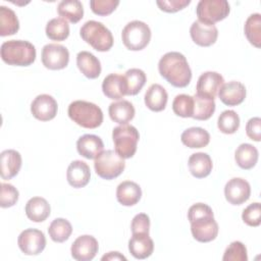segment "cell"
<instances>
[{"instance_id":"4dcf8cb0","label":"cell","mask_w":261,"mask_h":261,"mask_svg":"<svg viewBox=\"0 0 261 261\" xmlns=\"http://www.w3.org/2000/svg\"><path fill=\"white\" fill-rule=\"evenodd\" d=\"M58 14L72 23L79 22L84 16V7L79 0H63L57 6Z\"/></svg>"},{"instance_id":"e0dca14e","label":"cell","mask_w":261,"mask_h":261,"mask_svg":"<svg viewBox=\"0 0 261 261\" xmlns=\"http://www.w3.org/2000/svg\"><path fill=\"white\" fill-rule=\"evenodd\" d=\"M220 101L227 106H237L246 98V87L237 81L225 83L218 91Z\"/></svg>"},{"instance_id":"f6af8a7d","label":"cell","mask_w":261,"mask_h":261,"mask_svg":"<svg viewBox=\"0 0 261 261\" xmlns=\"http://www.w3.org/2000/svg\"><path fill=\"white\" fill-rule=\"evenodd\" d=\"M191 3L190 0H158L156 4L158 7L165 12L173 13L184 9Z\"/></svg>"},{"instance_id":"ffe728a7","label":"cell","mask_w":261,"mask_h":261,"mask_svg":"<svg viewBox=\"0 0 261 261\" xmlns=\"http://www.w3.org/2000/svg\"><path fill=\"white\" fill-rule=\"evenodd\" d=\"M129 253L136 259H146L150 257L154 251V242L149 233H133L128 241Z\"/></svg>"},{"instance_id":"9a60e30c","label":"cell","mask_w":261,"mask_h":261,"mask_svg":"<svg viewBox=\"0 0 261 261\" xmlns=\"http://www.w3.org/2000/svg\"><path fill=\"white\" fill-rule=\"evenodd\" d=\"M223 84L224 79L220 73L216 71H206L198 79L196 94L214 99Z\"/></svg>"},{"instance_id":"83f0119b","label":"cell","mask_w":261,"mask_h":261,"mask_svg":"<svg viewBox=\"0 0 261 261\" xmlns=\"http://www.w3.org/2000/svg\"><path fill=\"white\" fill-rule=\"evenodd\" d=\"M145 104L146 106L155 112L162 111L165 109L168 95L166 90L159 84L151 85L145 94Z\"/></svg>"},{"instance_id":"484cf974","label":"cell","mask_w":261,"mask_h":261,"mask_svg":"<svg viewBox=\"0 0 261 261\" xmlns=\"http://www.w3.org/2000/svg\"><path fill=\"white\" fill-rule=\"evenodd\" d=\"M51 212L48 201L42 197H33L25 204V214L28 218L34 222H42L46 220Z\"/></svg>"},{"instance_id":"8992f818","label":"cell","mask_w":261,"mask_h":261,"mask_svg":"<svg viewBox=\"0 0 261 261\" xmlns=\"http://www.w3.org/2000/svg\"><path fill=\"white\" fill-rule=\"evenodd\" d=\"M140 139L138 129L129 124H121L113 128L112 140L115 152L123 159L132 158Z\"/></svg>"},{"instance_id":"603a6c76","label":"cell","mask_w":261,"mask_h":261,"mask_svg":"<svg viewBox=\"0 0 261 261\" xmlns=\"http://www.w3.org/2000/svg\"><path fill=\"white\" fill-rule=\"evenodd\" d=\"M142 197L141 187L130 180H124L117 186L116 199L123 206L136 205Z\"/></svg>"},{"instance_id":"8fae6325","label":"cell","mask_w":261,"mask_h":261,"mask_svg":"<svg viewBox=\"0 0 261 261\" xmlns=\"http://www.w3.org/2000/svg\"><path fill=\"white\" fill-rule=\"evenodd\" d=\"M20 251L25 255H39L46 247V238L43 231L36 228H27L17 239Z\"/></svg>"},{"instance_id":"4fadbf2b","label":"cell","mask_w":261,"mask_h":261,"mask_svg":"<svg viewBox=\"0 0 261 261\" xmlns=\"http://www.w3.org/2000/svg\"><path fill=\"white\" fill-rule=\"evenodd\" d=\"M99 250L98 241L89 234L80 236L71 245L70 252L73 259L77 261H90L95 258Z\"/></svg>"},{"instance_id":"3957f363","label":"cell","mask_w":261,"mask_h":261,"mask_svg":"<svg viewBox=\"0 0 261 261\" xmlns=\"http://www.w3.org/2000/svg\"><path fill=\"white\" fill-rule=\"evenodd\" d=\"M1 58L9 65L29 66L36 60V48L29 41L9 40L1 45Z\"/></svg>"},{"instance_id":"7402d4cb","label":"cell","mask_w":261,"mask_h":261,"mask_svg":"<svg viewBox=\"0 0 261 261\" xmlns=\"http://www.w3.org/2000/svg\"><path fill=\"white\" fill-rule=\"evenodd\" d=\"M104 149L103 141L96 135H84L76 141L79 154L87 159H95Z\"/></svg>"},{"instance_id":"5b68a950","label":"cell","mask_w":261,"mask_h":261,"mask_svg":"<svg viewBox=\"0 0 261 261\" xmlns=\"http://www.w3.org/2000/svg\"><path fill=\"white\" fill-rule=\"evenodd\" d=\"M80 35L86 43L99 52L109 51L113 46L111 32L100 21H86L80 30Z\"/></svg>"},{"instance_id":"e575fe53","label":"cell","mask_w":261,"mask_h":261,"mask_svg":"<svg viewBox=\"0 0 261 261\" xmlns=\"http://www.w3.org/2000/svg\"><path fill=\"white\" fill-rule=\"evenodd\" d=\"M244 31L248 41L256 48H260L261 47V14L260 13L251 14L245 22Z\"/></svg>"},{"instance_id":"ee69618b","label":"cell","mask_w":261,"mask_h":261,"mask_svg":"<svg viewBox=\"0 0 261 261\" xmlns=\"http://www.w3.org/2000/svg\"><path fill=\"white\" fill-rule=\"evenodd\" d=\"M132 233H149L150 230V218L145 213L137 214L130 224Z\"/></svg>"},{"instance_id":"f546056e","label":"cell","mask_w":261,"mask_h":261,"mask_svg":"<svg viewBox=\"0 0 261 261\" xmlns=\"http://www.w3.org/2000/svg\"><path fill=\"white\" fill-rule=\"evenodd\" d=\"M258 150L251 144H241L234 152V160L242 169L253 168L258 161Z\"/></svg>"},{"instance_id":"7c38bea8","label":"cell","mask_w":261,"mask_h":261,"mask_svg":"<svg viewBox=\"0 0 261 261\" xmlns=\"http://www.w3.org/2000/svg\"><path fill=\"white\" fill-rule=\"evenodd\" d=\"M58 110L56 100L48 94L38 95L31 104V112L35 118L41 121L53 119Z\"/></svg>"},{"instance_id":"d590c367","label":"cell","mask_w":261,"mask_h":261,"mask_svg":"<svg viewBox=\"0 0 261 261\" xmlns=\"http://www.w3.org/2000/svg\"><path fill=\"white\" fill-rule=\"evenodd\" d=\"M46 36L52 41H64L69 36V24L62 17L50 19L46 25Z\"/></svg>"},{"instance_id":"4316f807","label":"cell","mask_w":261,"mask_h":261,"mask_svg":"<svg viewBox=\"0 0 261 261\" xmlns=\"http://www.w3.org/2000/svg\"><path fill=\"white\" fill-rule=\"evenodd\" d=\"M108 113L110 118L116 122L121 124H127L135 117V107L127 100H119L116 102H112L108 107Z\"/></svg>"},{"instance_id":"1f68e13d","label":"cell","mask_w":261,"mask_h":261,"mask_svg":"<svg viewBox=\"0 0 261 261\" xmlns=\"http://www.w3.org/2000/svg\"><path fill=\"white\" fill-rule=\"evenodd\" d=\"M193 97L194 101V111L193 118L197 120H207L209 119L215 111V102L214 99L200 96L195 94Z\"/></svg>"},{"instance_id":"7dc6e473","label":"cell","mask_w":261,"mask_h":261,"mask_svg":"<svg viewBox=\"0 0 261 261\" xmlns=\"http://www.w3.org/2000/svg\"><path fill=\"white\" fill-rule=\"evenodd\" d=\"M102 261H105V260H123L125 261L126 258L121 255L119 252H109L108 254L104 255L102 258H101Z\"/></svg>"},{"instance_id":"6da1fadb","label":"cell","mask_w":261,"mask_h":261,"mask_svg":"<svg viewBox=\"0 0 261 261\" xmlns=\"http://www.w3.org/2000/svg\"><path fill=\"white\" fill-rule=\"evenodd\" d=\"M188 219L191 223V231L194 239L200 243H208L216 239L218 224L210 206L204 203L192 205L188 211Z\"/></svg>"},{"instance_id":"74e56055","label":"cell","mask_w":261,"mask_h":261,"mask_svg":"<svg viewBox=\"0 0 261 261\" xmlns=\"http://www.w3.org/2000/svg\"><path fill=\"white\" fill-rule=\"evenodd\" d=\"M217 126L223 134H234L240 127V117L233 110H224L218 116Z\"/></svg>"},{"instance_id":"30bf717a","label":"cell","mask_w":261,"mask_h":261,"mask_svg":"<svg viewBox=\"0 0 261 261\" xmlns=\"http://www.w3.org/2000/svg\"><path fill=\"white\" fill-rule=\"evenodd\" d=\"M41 59L46 68L59 70L67 66L69 61V52L63 45L51 43L43 47Z\"/></svg>"},{"instance_id":"ab89813d","label":"cell","mask_w":261,"mask_h":261,"mask_svg":"<svg viewBox=\"0 0 261 261\" xmlns=\"http://www.w3.org/2000/svg\"><path fill=\"white\" fill-rule=\"evenodd\" d=\"M223 261H247L248 254L246 246L239 241L230 243V245L225 249L222 257Z\"/></svg>"},{"instance_id":"d6a6232c","label":"cell","mask_w":261,"mask_h":261,"mask_svg":"<svg viewBox=\"0 0 261 261\" xmlns=\"http://www.w3.org/2000/svg\"><path fill=\"white\" fill-rule=\"evenodd\" d=\"M19 30V21L15 12L1 5L0 6V36L6 37L17 33Z\"/></svg>"},{"instance_id":"bcb514c9","label":"cell","mask_w":261,"mask_h":261,"mask_svg":"<svg viewBox=\"0 0 261 261\" xmlns=\"http://www.w3.org/2000/svg\"><path fill=\"white\" fill-rule=\"evenodd\" d=\"M246 133L247 136L255 141L260 142L261 140V118L260 117H252L248 120L246 124Z\"/></svg>"},{"instance_id":"5bb4252c","label":"cell","mask_w":261,"mask_h":261,"mask_svg":"<svg viewBox=\"0 0 261 261\" xmlns=\"http://www.w3.org/2000/svg\"><path fill=\"white\" fill-rule=\"evenodd\" d=\"M251 195L250 184L242 177L229 179L224 187V196L231 205H241L248 201Z\"/></svg>"},{"instance_id":"2e32d148","label":"cell","mask_w":261,"mask_h":261,"mask_svg":"<svg viewBox=\"0 0 261 261\" xmlns=\"http://www.w3.org/2000/svg\"><path fill=\"white\" fill-rule=\"evenodd\" d=\"M190 35L195 44L201 47H209L216 42L218 30L215 24H208L196 20L190 28Z\"/></svg>"},{"instance_id":"9c48e42d","label":"cell","mask_w":261,"mask_h":261,"mask_svg":"<svg viewBox=\"0 0 261 261\" xmlns=\"http://www.w3.org/2000/svg\"><path fill=\"white\" fill-rule=\"evenodd\" d=\"M230 11L226 0H200L196 7L198 20L208 24H214L224 19Z\"/></svg>"},{"instance_id":"d6986e66","label":"cell","mask_w":261,"mask_h":261,"mask_svg":"<svg viewBox=\"0 0 261 261\" xmlns=\"http://www.w3.org/2000/svg\"><path fill=\"white\" fill-rule=\"evenodd\" d=\"M91 170L86 162L82 160H74L68 165L66 178L71 187L75 189L84 188L89 184Z\"/></svg>"},{"instance_id":"b9f144b4","label":"cell","mask_w":261,"mask_h":261,"mask_svg":"<svg viewBox=\"0 0 261 261\" xmlns=\"http://www.w3.org/2000/svg\"><path fill=\"white\" fill-rule=\"evenodd\" d=\"M242 219L249 226H259L261 223L260 203L255 202L245 208L242 213Z\"/></svg>"},{"instance_id":"ac0fdd59","label":"cell","mask_w":261,"mask_h":261,"mask_svg":"<svg viewBox=\"0 0 261 261\" xmlns=\"http://www.w3.org/2000/svg\"><path fill=\"white\" fill-rule=\"evenodd\" d=\"M102 91L104 95L112 100H119L127 94V85L124 75L110 73L103 80Z\"/></svg>"},{"instance_id":"60d3db41","label":"cell","mask_w":261,"mask_h":261,"mask_svg":"<svg viewBox=\"0 0 261 261\" xmlns=\"http://www.w3.org/2000/svg\"><path fill=\"white\" fill-rule=\"evenodd\" d=\"M19 193L16 188L10 184H1V194H0V206L2 208H8L16 204L18 201Z\"/></svg>"},{"instance_id":"7bdbcfd3","label":"cell","mask_w":261,"mask_h":261,"mask_svg":"<svg viewBox=\"0 0 261 261\" xmlns=\"http://www.w3.org/2000/svg\"><path fill=\"white\" fill-rule=\"evenodd\" d=\"M119 5L118 0H91L90 7L92 11L101 16L109 15Z\"/></svg>"},{"instance_id":"f35d334b","label":"cell","mask_w":261,"mask_h":261,"mask_svg":"<svg viewBox=\"0 0 261 261\" xmlns=\"http://www.w3.org/2000/svg\"><path fill=\"white\" fill-rule=\"evenodd\" d=\"M173 112L180 117H192L194 111L193 97L187 94H179L175 96L172 102Z\"/></svg>"},{"instance_id":"277c9868","label":"cell","mask_w":261,"mask_h":261,"mask_svg":"<svg viewBox=\"0 0 261 261\" xmlns=\"http://www.w3.org/2000/svg\"><path fill=\"white\" fill-rule=\"evenodd\" d=\"M67 113L73 122L85 128H96L103 122L101 108L92 102L84 100L73 101L69 104Z\"/></svg>"},{"instance_id":"44dd1931","label":"cell","mask_w":261,"mask_h":261,"mask_svg":"<svg viewBox=\"0 0 261 261\" xmlns=\"http://www.w3.org/2000/svg\"><path fill=\"white\" fill-rule=\"evenodd\" d=\"M1 169L0 174L3 179H10L14 177L21 167V155L13 149L4 150L0 154Z\"/></svg>"},{"instance_id":"f1b7e54d","label":"cell","mask_w":261,"mask_h":261,"mask_svg":"<svg viewBox=\"0 0 261 261\" xmlns=\"http://www.w3.org/2000/svg\"><path fill=\"white\" fill-rule=\"evenodd\" d=\"M180 140L181 143L189 148H203L209 144L210 135L202 127L193 126L184 130L180 136Z\"/></svg>"},{"instance_id":"8d00e7d4","label":"cell","mask_w":261,"mask_h":261,"mask_svg":"<svg viewBox=\"0 0 261 261\" xmlns=\"http://www.w3.org/2000/svg\"><path fill=\"white\" fill-rule=\"evenodd\" d=\"M124 77L127 85L126 95H129V96L137 95L142 90V88L144 87L147 81L146 73L140 68H130L126 70Z\"/></svg>"},{"instance_id":"cb8c5ba5","label":"cell","mask_w":261,"mask_h":261,"mask_svg":"<svg viewBox=\"0 0 261 261\" xmlns=\"http://www.w3.org/2000/svg\"><path fill=\"white\" fill-rule=\"evenodd\" d=\"M76 65L81 72L88 79H97L101 73V63L99 59L88 51L77 53Z\"/></svg>"},{"instance_id":"836d02e7","label":"cell","mask_w":261,"mask_h":261,"mask_svg":"<svg viewBox=\"0 0 261 261\" xmlns=\"http://www.w3.org/2000/svg\"><path fill=\"white\" fill-rule=\"evenodd\" d=\"M71 232L72 226L70 222L64 218L54 219L48 227V233L51 240L55 243H63L67 241Z\"/></svg>"},{"instance_id":"d4e9b609","label":"cell","mask_w":261,"mask_h":261,"mask_svg":"<svg viewBox=\"0 0 261 261\" xmlns=\"http://www.w3.org/2000/svg\"><path fill=\"white\" fill-rule=\"evenodd\" d=\"M190 172L196 178H203L210 174L212 171L213 163L207 153L198 152L190 156L188 161Z\"/></svg>"},{"instance_id":"7a4b0ae2","label":"cell","mask_w":261,"mask_h":261,"mask_svg":"<svg viewBox=\"0 0 261 261\" xmlns=\"http://www.w3.org/2000/svg\"><path fill=\"white\" fill-rule=\"evenodd\" d=\"M159 73L175 88L187 87L192 80V70L187 58L179 52H167L158 63Z\"/></svg>"},{"instance_id":"ba28073f","label":"cell","mask_w":261,"mask_h":261,"mask_svg":"<svg viewBox=\"0 0 261 261\" xmlns=\"http://www.w3.org/2000/svg\"><path fill=\"white\" fill-rule=\"evenodd\" d=\"M96 173L104 179H113L120 175L125 168L124 159L121 158L115 151H102L94 161Z\"/></svg>"},{"instance_id":"52a82bcc","label":"cell","mask_w":261,"mask_h":261,"mask_svg":"<svg viewBox=\"0 0 261 261\" xmlns=\"http://www.w3.org/2000/svg\"><path fill=\"white\" fill-rule=\"evenodd\" d=\"M121 39L123 45L128 50L140 51L149 44L151 40V30L144 21L133 20L123 28Z\"/></svg>"}]
</instances>
